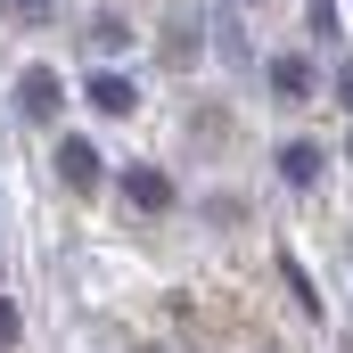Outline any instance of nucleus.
<instances>
[{
	"label": "nucleus",
	"instance_id": "obj_14",
	"mask_svg": "<svg viewBox=\"0 0 353 353\" xmlns=\"http://www.w3.org/2000/svg\"><path fill=\"white\" fill-rule=\"evenodd\" d=\"M247 8H263V0H247Z\"/></svg>",
	"mask_w": 353,
	"mask_h": 353
},
{
	"label": "nucleus",
	"instance_id": "obj_2",
	"mask_svg": "<svg viewBox=\"0 0 353 353\" xmlns=\"http://www.w3.org/2000/svg\"><path fill=\"white\" fill-rule=\"evenodd\" d=\"M263 83H271V99H279V107H304V99L321 90V66H312L304 50H279V58L263 66Z\"/></svg>",
	"mask_w": 353,
	"mask_h": 353
},
{
	"label": "nucleus",
	"instance_id": "obj_8",
	"mask_svg": "<svg viewBox=\"0 0 353 353\" xmlns=\"http://www.w3.org/2000/svg\"><path fill=\"white\" fill-rule=\"evenodd\" d=\"M279 279H288V296H296V312H304V321H321V288H312V271L296 263V255L279 263Z\"/></svg>",
	"mask_w": 353,
	"mask_h": 353
},
{
	"label": "nucleus",
	"instance_id": "obj_3",
	"mask_svg": "<svg viewBox=\"0 0 353 353\" xmlns=\"http://www.w3.org/2000/svg\"><path fill=\"white\" fill-rule=\"evenodd\" d=\"M83 99H90V115H132V107H140V83H132V74H115V66H90Z\"/></svg>",
	"mask_w": 353,
	"mask_h": 353
},
{
	"label": "nucleus",
	"instance_id": "obj_1",
	"mask_svg": "<svg viewBox=\"0 0 353 353\" xmlns=\"http://www.w3.org/2000/svg\"><path fill=\"white\" fill-rule=\"evenodd\" d=\"M17 115H25V123H58V115H66V83H58L50 66H25V74H17Z\"/></svg>",
	"mask_w": 353,
	"mask_h": 353
},
{
	"label": "nucleus",
	"instance_id": "obj_7",
	"mask_svg": "<svg viewBox=\"0 0 353 353\" xmlns=\"http://www.w3.org/2000/svg\"><path fill=\"white\" fill-rule=\"evenodd\" d=\"M123 197H132V205H140V214H173V181L157 173V165H132V173H123Z\"/></svg>",
	"mask_w": 353,
	"mask_h": 353
},
{
	"label": "nucleus",
	"instance_id": "obj_6",
	"mask_svg": "<svg viewBox=\"0 0 353 353\" xmlns=\"http://www.w3.org/2000/svg\"><path fill=\"white\" fill-rule=\"evenodd\" d=\"M214 50L230 58V66H255V33H247V8H214Z\"/></svg>",
	"mask_w": 353,
	"mask_h": 353
},
{
	"label": "nucleus",
	"instance_id": "obj_10",
	"mask_svg": "<svg viewBox=\"0 0 353 353\" xmlns=\"http://www.w3.org/2000/svg\"><path fill=\"white\" fill-rule=\"evenodd\" d=\"M304 33H312V41H337V33H345L337 0H304Z\"/></svg>",
	"mask_w": 353,
	"mask_h": 353
},
{
	"label": "nucleus",
	"instance_id": "obj_5",
	"mask_svg": "<svg viewBox=\"0 0 353 353\" xmlns=\"http://www.w3.org/2000/svg\"><path fill=\"white\" fill-rule=\"evenodd\" d=\"M50 165H58L66 189H99V181H107V165H99V148H90V140H58V157H50Z\"/></svg>",
	"mask_w": 353,
	"mask_h": 353
},
{
	"label": "nucleus",
	"instance_id": "obj_9",
	"mask_svg": "<svg viewBox=\"0 0 353 353\" xmlns=\"http://www.w3.org/2000/svg\"><path fill=\"white\" fill-rule=\"evenodd\" d=\"M90 50H107V58H115V50H132V25H123L115 8H99V17H90Z\"/></svg>",
	"mask_w": 353,
	"mask_h": 353
},
{
	"label": "nucleus",
	"instance_id": "obj_12",
	"mask_svg": "<svg viewBox=\"0 0 353 353\" xmlns=\"http://www.w3.org/2000/svg\"><path fill=\"white\" fill-rule=\"evenodd\" d=\"M8 8H17V17H58L66 0H8Z\"/></svg>",
	"mask_w": 353,
	"mask_h": 353
},
{
	"label": "nucleus",
	"instance_id": "obj_15",
	"mask_svg": "<svg viewBox=\"0 0 353 353\" xmlns=\"http://www.w3.org/2000/svg\"><path fill=\"white\" fill-rule=\"evenodd\" d=\"M345 148H353V140H345Z\"/></svg>",
	"mask_w": 353,
	"mask_h": 353
},
{
	"label": "nucleus",
	"instance_id": "obj_4",
	"mask_svg": "<svg viewBox=\"0 0 353 353\" xmlns=\"http://www.w3.org/2000/svg\"><path fill=\"white\" fill-rule=\"evenodd\" d=\"M279 181L288 189H321V173H329V157H321V140H279Z\"/></svg>",
	"mask_w": 353,
	"mask_h": 353
},
{
	"label": "nucleus",
	"instance_id": "obj_11",
	"mask_svg": "<svg viewBox=\"0 0 353 353\" xmlns=\"http://www.w3.org/2000/svg\"><path fill=\"white\" fill-rule=\"evenodd\" d=\"M165 50H173V66H189V58H197V25H189V17H173V25H165Z\"/></svg>",
	"mask_w": 353,
	"mask_h": 353
},
{
	"label": "nucleus",
	"instance_id": "obj_13",
	"mask_svg": "<svg viewBox=\"0 0 353 353\" xmlns=\"http://www.w3.org/2000/svg\"><path fill=\"white\" fill-rule=\"evenodd\" d=\"M337 99H345V107H353V58H345V66H337Z\"/></svg>",
	"mask_w": 353,
	"mask_h": 353
}]
</instances>
